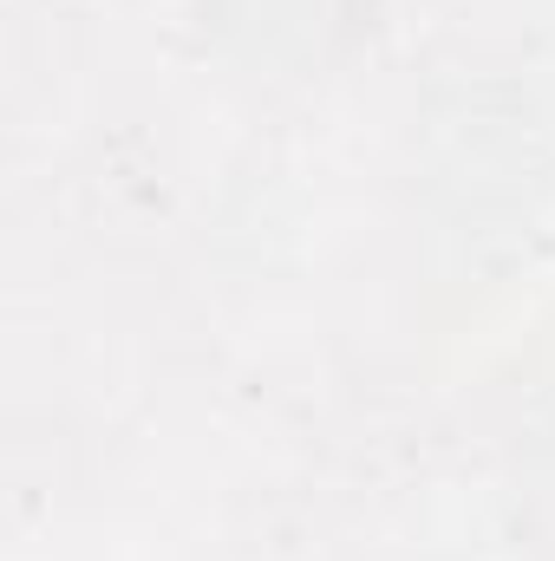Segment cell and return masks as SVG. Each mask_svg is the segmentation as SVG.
I'll return each mask as SVG.
<instances>
[]
</instances>
